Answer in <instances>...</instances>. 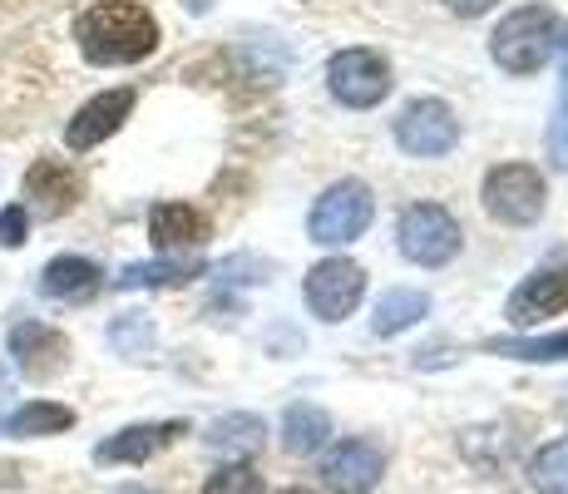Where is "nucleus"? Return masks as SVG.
Returning a JSON list of instances; mask_svg holds the SVG:
<instances>
[{"label":"nucleus","instance_id":"5","mask_svg":"<svg viewBox=\"0 0 568 494\" xmlns=\"http://www.w3.org/2000/svg\"><path fill=\"white\" fill-rule=\"evenodd\" d=\"M479 198H485V213L495 218V223L524 228V223H534V218L544 213L549 189H544V173L529 169V163H499V169L485 173Z\"/></svg>","mask_w":568,"mask_h":494},{"label":"nucleus","instance_id":"16","mask_svg":"<svg viewBox=\"0 0 568 494\" xmlns=\"http://www.w3.org/2000/svg\"><path fill=\"white\" fill-rule=\"evenodd\" d=\"M100 288H104V272L90 258H54L40 272V292L54 296V302H90Z\"/></svg>","mask_w":568,"mask_h":494},{"label":"nucleus","instance_id":"4","mask_svg":"<svg viewBox=\"0 0 568 494\" xmlns=\"http://www.w3.org/2000/svg\"><path fill=\"white\" fill-rule=\"evenodd\" d=\"M396 238H400L406 262H415V268H445L465 243L460 223L440 203H410L396 223Z\"/></svg>","mask_w":568,"mask_h":494},{"label":"nucleus","instance_id":"6","mask_svg":"<svg viewBox=\"0 0 568 494\" xmlns=\"http://www.w3.org/2000/svg\"><path fill=\"white\" fill-rule=\"evenodd\" d=\"M326 90H332L336 104L346 109H376L381 99L390 94V64L386 54L352 46V50H336L326 60Z\"/></svg>","mask_w":568,"mask_h":494},{"label":"nucleus","instance_id":"1","mask_svg":"<svg viewBox=\"0 0 568 494\" xmlns=\"http://www.w3.org/2000/svg\"><path fill=\"white\" fill-rule=\"evenodd\" d=\"M74 40L90 64H139L159 50V20L139 0H100L74 20Z\"/></svg>","mask_w":568,"mask_h":494},{"label":"nucleus","instance_id":"11","mask_svg":"<svg viewBox=\"0 0 568 494\" xmlns=\"http://www.w3.org/2000/svg\"><path fill=\"white\" fill-rule=\"evenodd\" d=\"M381 470H386V460L371 441H342L322 460V480L336 494H371L381 485Z\"/></svg>","mask_w":568,"mask_h":494},{"label":"nucleus","instance_id":"23","mask_svg":"<svg viewBox=\"0 0 568 494\" xmlns=\"http://www.w3.org/2000/svg\"><path fill=\"white\" fill-rule=\"evenodd\" d=\"M529 485H534V494H568V435L564 441H549L534 455Z\"/></svg>","mask_w":568,"mask_h":494},{"label":"nucleus","instance_id":"13","mask_svg":"<svg viewBox=\"0 0 568 494\" xmlns=\"http://www.w3.org/2000/svg\"><path fill=\"white\" fill-rule=\"evenodd\" d=\"M10 356H16V366L26 371V376L45 381L54 371L64 366V356H70V342H64L54 326L45 322H16L10 326Z\"/></svg>","mask_w":568,"mask_h":494},{"label":"nucleus","instance_id":"22","mask_svg":"<svg viewBox=\"0 0 568 494\" xmlns=\"http://www.w3.org/2000/svg\"><path fill=\"white\" fill-rule=\"evenodd\" d=\"M489 356H515V361H568V332L549 336H495L485 342Z\"/></svg>","mask_w":568,"mask_h":494},{"label":"nucleus","instance_id":"9","mask_svg":"<svg viewBox=\"0 0 568 494\" xmlns=\"http://www.w3.org/2000/svg\"><path fill=\"white\" fill-rule=\"evenodd\" d=\"M568 312V262H549V268L529 272L515 292H509L505 316L515 326H539L544 316Z\"/></svg>","mask_w":568,"mask_h":494},{"label":"nucleus","instance_id":"26","mask_svg":"<svg viewBox=\"0 0 568 494\" xmlns=\"http://www.w3.org/2000/svg\"><path fill=\"white\" fill-rule=\"evenodd\" d=\"M549 149L554 159L568 169V30H564V84H559V114L549 124Z\"/></svg>","mask_w":568,"mask_h":494},{"label":"nucleus","instance_id":"21","mask_svg":"<svg viewBox=\"0 0 568 494\" xmlns=\"http://www.w3.org/2000/svg\"><path fill=\"white\" fill-rule=\"evenodd\" d=\"M425 312H430V296H425V292H410V288H396V292H386V296L376 302L371 332H376V336H396V332H406V326L420 322Z\"/></svg>","mask_w":568,"mask_h":494},{"label":"nucleus","instance_id":"18","mask_svg":"<svg viewBox=\"0 0 568 494\" xmlns=\"http://www.w3.org/2000/svg\"><path fill=\"white\" fill-rule=\"evenodd\" d=\"M74 425L70 405H54V401H26L16 411L0 415V435H16V441H36V435H60Z\"/></svg>","mask_w":568,"mask_h":494},{"label":"nucleus","instance_id":"7","mask_svg":"<svg viewBox=\"0 0 568 494\" xmlns=\"http://www.w3.org/2000/svg\"><path fill=\"white\" fill-rule=\"evenodd\" d=\"M396 144L410 159H445L460 144V119H455V109L445 99H415L396 119Z\"/></svg>","mask_w":568,"mask_h":494},{"label":"nucleus","instance_id":"2","mask_svg":"<svg viewBox=\"0 0 568 494\" xmlns=\"http://www.w3.org/2000/svg\"><path fill=\"white\" fill-rule=\"evenodd\" d=\"M559 46V16L549 6H519L489 36V60L509 74H534Z\"/></svg>","mask_w":568,"mask_h":494},{"label":"nucleus","instance_id":"15","mask_svg":"<svg viewBox=\"0 0 568 494\" xmlns=\"http://www.w3.org/2000/svg\"><path fill=\"white\" fill-rule=\"evenodd\" d=\"M149 238L163 258H183V248L207 243V218L193 203H154L149 208Z\"/></svg>","mask_w":568,"mask_h":494},{"label":"nucleus","instance_id":"29","mask_svg":"<svg viewBox=\"0 0 568 494\" xmlns=\"http://www.w3.org/2000/svg\"><path fill=\"white\" fill-rule=\"evenodd\" d=\"M119 494H159V490H144V485H129V490H119Z\"/></svg>","mask_w":568,"mask_h":494},{"label":"nucleus","instance_id":"30","mask_svg":"<svg viewBox=\"0 0 568 494\" xmlns=\"http://www.w3.org/2000/svg\"><path fill=\"white\" fill-rule=\"evenodd\" d=\"M282 494H312V490H302V485H297V490H282Z\"/></svg>","mask_w":568,"mask_h":494},{"label":"nucleus","instance_id":"14","mask_svg":"<svg viewBox=\"0 0 568 494\" xmlns=\"http://www.w3.org/2000/svg\"><path fill=\"white\" fill-rule=\"evenodd\" d=\"M26 198L40 218H64L74 203H80V173L60 159H40L30 163L26 173Z\"/></svg>","mask_w":568,"mask_h":494},{"label":"nucleus","instance_id":"27","mask_svg":"<svg viewBox=\"0 0 568 494\" xmlns=\"http://www.w3.org/2000/svg\"><path fill=\"white\" fill-rule=\"evenodd\" d=\"M30 233V213L26 208H0V248H20Z\"/></svg>","mask_w":568,"mask_h":494},{"label":"nucleus","instance_id":"19","mask_svg":"<svg viewBox=\"0 0 568 494\" xmlns=\"http://www.w3.org/2000/svg\"><path fill=\"white\" fill-rule=\"evenodd\" d=\"M326 435H332V415L322 405H312V401L287 405V415H282V445L292 455H316L326 445Z\"/></svg>","mask_w":568,"mask_h":494},{"label":"nucleus","instance_id":"28","mask_svg":"<svg viewBox=\"0 0 568 494\" xmlns=\"http://www.w3.org/2000/svg\"><path fill=\"white\" fill-rule=\"evenodd\" d=\"M445 6L455 10V16H465V20H475V16H485V10H495L499 0H445Z\"/></svg>","mask_w":568,"mask_h":494},{"label":"nucleus","instance_id":"20","mask_svg":"<svg viewBox=\"0 0 568 494\" xmlns=\"http://www.w3.org/2000/svg\"><path fill=\"white\" fill-rule=\"evenodd\" d=\"M262 435H267L262 415H247V411H233V415H223V421L207 425V445L223 450V455H257Z\"/></svg>","mask_w":568,"mask_h":494},{"label":"nucleus","instance_id":"12","mask_svg":"<svg viewBox=\"0 0 568 494\" xmlns=\"http://www.w3.org/2000/svg\"><path fill=\"white\" fill-rule=\"evenodd\" d=\"M179 435H189V421H149V425H124L119 435H109V441L94 450V460L100 465H144V460H154L163 445H173Z\"/></svg>","mask_w":568,"mask_h":494},{"label":"nucleus","instance_id":"24","mask_svg":"<svg viewBox=\"0 0 568 494\" xmlns=\"http://www.w3.org/2000/svg\"><path fill=\"white\" fill-rule=\"evenodd\" d=\"M109 342H114V351H124V356L139 361V356H149V346H154V326H149L139 312H129L109 326Z\"/></svg>","mask_w":568,"mask_h":494},{"label":"nucleus","instance_id":"25","mask_svg":"<svg viewBox=\"0 0 568 494\" xmlns=\"http://www.w3.org/2000/svg\"><path fill=\"white\" fill-rule=\"evenodd\" d=\"M203 494H262V475L253 465H223L217 475H207V485H203Z\"/></svg>","mask_w":568,"mask_h":494},{"label":"nucleus","instance_id":"3","mask_svg":"<svg viewBox=\"0 0 568 494\" xmlns=\"http://www.w3.org/2000/svg\"><path fill=\"white\" fill-rule=\"evenodd\" d=\"M371 218H376V198H371V189L362 179H342L332 183L322 198H316L312 208V243L322 248H346L356 243V238L371 228Z\"/></svg>","mask_w":568,"mask_h":494},{"label":"nucleus","instance_id":"8","mask_svg":"<svg viewBox=\"0 0 568 494\" xmlns=\"http://www.w3.org/2000/svg\"><path fill=\"white\" fill-rule=\"evenodd\" d=\"M366 292V272L352 258H322L307 272V306L322 322H346Z\"/></svg>","mask_w":568,"mask_h":494},{"label":"nucleus","instance_id":"17","mask_svg":"<svg viewBox=\"0 0 568 494\" xmlns=\"http://www.w3.org/2000/svg\"><path fill=\"white\" fill-rule=\"evenodd\" d=\"M207 262L203 258H159V262H129L114 278V288L134 292V288H183V282L203 278Z\"/></svg>","mask_w":568,"mask_h":494},{"label":"nucleus","instance_id":"10","mask_svg":"<svg viewBox=\"0 0 568 494\" xmlns=\"http://www.w3.org/2000/svg\"><path fill=\"white\" fill-rule=\"evenodd\" d=\"M129 114H134V90H104V94H94L90 104H80V109H74V119L64 124V144H70V149L104 144L109 134H119V129H124Z\"/></svg>","mask_w":568,"mask_h":494}]
</instances>
